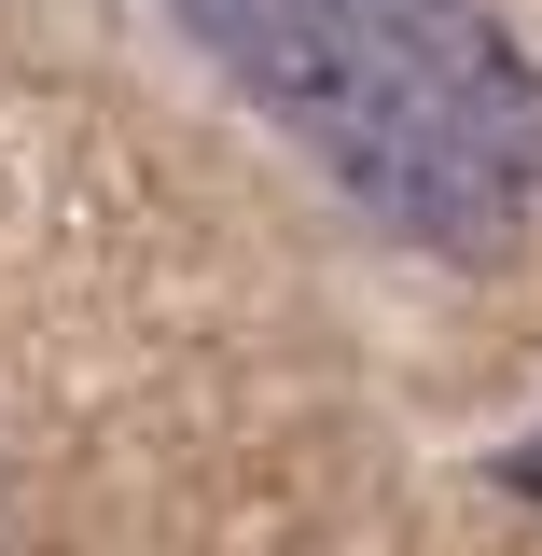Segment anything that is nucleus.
<instances>
[{
  "label": "nucleus",
  "mask_w": 542,
  "mask_h": 556,
  "mask_svg": "<svg viewBox=\"0 0 542 556\" xmlns=\"http://www.w3.org/2000/svg\"><path fill=\"white\" fill-rule=\"evenodd\" d=\"M209 56L431 251H515L542 223V70L487 0H181Z\"/></svg>",
  "instance_id": "1"
},
{
  "label": "nucleus",
  "mask_w": 542,
  "mask_h": 556,
  "mask_svg": "<svg viewBox=\"0 0 542 556\" xmlns=\"http://www.w3.org/2000/svg\"><path fill=\"white\" fill-rule=\"evenodd\" d=\"M501 473H515V486H529V501H542V431H529V445H515V459H501Z\"/></svg>",
  "instance_id": "2"
}]
</instances>
